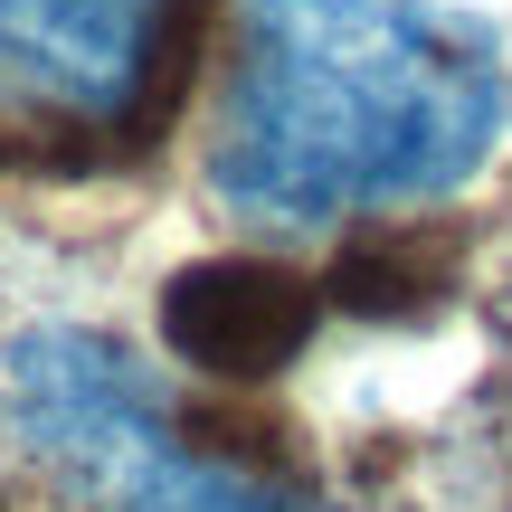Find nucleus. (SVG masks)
Returning a JSON list of instances; mask_svg holds the SVG:
<instances>
[{
  "label": "nucleus",
  "instance_id": "nucleus-3",
  "mask_svg": "<svg viewBox=\"0 0 512 512\" xmlns=\"http://www.w3.org/2000/svg\"><path fill=\"white\" fill-rule=\"evenodd\" d=\"M209 0H0V152L95 171L171 114Z\"/></svg>",
  "mask_w": 512,
  "mask_h": 512
},
{
  "label": "nucleus",
  "instance_id": "nucleus-1",
  "mask_svg": "<svg viewBox=\"0 0 512 512\" xmlns=\"http://www.w3.org/2000/svg\"><path fill=\"white\" fill-rule=\"evenodd\" d=\"M512 76L484 19L437 0H238L209 190L247 228H332L446 200L484 171Z\"/></svg>",
  "mask_w": 512,
  "mask_h": 512
},
{
  "label": "nucleus",
  "instance_id": "nucleus-4",
  "mask_svg": "<svg viewBox=\"0 0 512 512\" xmlns=\"http://www.w3.org/2000/svg\"><path fill=\"white\" fill-rule=\"evenodd\" d=\"M313 313H323V294L304 285V275L266 266V256H209V266H181L162 294V342L181 351V361L200 370H285L294 351L313 342Z\"/></svg>",
  "mask_w": 512,
  "mask_h": 512
},
{
  "label": "nucleus",
  "instance_id": "nucleus-2",
  "mask_svg": "<svg viewBox=\"0 0 512 512\" xmlns=\"http://www.w3.org/2000/svg\"><path fill=\"white\" fill-rule=\"evenodd\" d=\"M0 408L76 512H332L247 446H209L124 342L38 323L0 361Z\"/></svg>",
  "mask_w": 512,
  "mask_h": 512
}]
</instances>
